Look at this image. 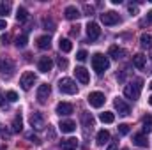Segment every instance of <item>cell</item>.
Returning a JSON list of instances; mask_svg holds the SVG:
<instances>
[{"label":"cell","mask_w":152,"mask_h":150,"mask_svg":"<svg viewBox=\"0 0 152 150\" xmlns=\"http://www.w3.org/2000/svg\"><path fill=\"white\" fill-rule=\"evenodd\" d=\"M142 79L140 78H136L134 81H131V83H127L126 87H124V95L127 97V99H131V101H136L138 97H140V92H142Z\"/></svg>","instance_id":"cell-1"},{"label":"cell","mask_w":152,"mask_h":150,"mask_svg":"<svg viewBox=\"0 0 152 150\" xmlns=\"http://www.w3.org/2000/svg\"><path fill=\"white\" fill-rule=\"evenodd\" d=\"M108 67H110L108 57H104L103 53H96V55L92 57V69H94L97 74H103L104 71H108Z\"/></svg>","instance_id":"cell-2"},{"label":"cell","mask_w":152,"mask_h":150,"mask_svg":"<svg viewBox=\"0 0 152 150\" xmlns=\"http://www.w3.org/2000/svg\"><path fill=\"white\" fill-rule=\"evenodd\" d=\"M58 88H60L62 94H69V95L78 92V87H76V83L71 78H60L58 79Z\"/></svg>","instance_id":"cell-3"},{"label":"cell","mask_w":152,"mask_h":150,"mask_svg":"<svg viewBox=\"0 0 152 150\" xmlns=\"http://www.w3.org/2000/svg\"><path fill=\"white\" fill-rule=\"evenodd\" d=\"M16 71V66L11 58H0V74L4 78H11Z\"/></svg>","instance_id":"cell-4"},{"label":"cell","mask_w":152,"mask_h":150,"mask_svg":"<svg viewBox=\"0 0 152 150\" xmlns=\"http://www.w3.org/2000/svg\"><path fill=\"white\" fill-rule=\"evenodd\" d=\"M30 125L36 129V131H42L46 127V120H44V115L39 111H34L30 115Z\"/></svg>","instance_id":"cell-5"},{"label":"cell","mask_w":152,"mask_h":150,"mask_svg":"<svg viewBox=\"0 0 152 150\" xmlns=\"http://www.w3.org/2000/svg\"><path fill=\"white\" fill-rule=\"evenodd\" d=\"M87 101H88V104H90L92 108H101L106 99H104V94H103V92H92V94H88Z\"/></svg>","instance_id":"cell-6"},{"label":"cell","mask_w":152,"mask_h":150,"mask_svg":"<svg viewBox=\"0 0 152 150\" xmlns=\"http://www.w3.org/2000/svg\"><path fill=\"white\" fill-rule=\"evenodd\" d=\"M34 83H36V74H34V73H30V71L23 73L21 78H20V85H21V88H23V90H30Z\"/></svg>","instance_id":"cell-7"},{"label":"cell","mask_w":152,"mask_h":150,"mask_svg":"<svg viewBox=\"0 0 152 150\" xmlns=\"http://www.w3.org/2000/svg\"><path fill=\"white\" fill-rule=\"evenodd\" d=\"M101 21H103L104 25L112 27V25L120 23V16H118L115 11H108V12H103V14H101Z\"/></svg>","instance_id":"cell-8"},{"label":"cell","mask_w":152,"mask_h":150,"mask_svg":"<svg viewBox=\"0 0 152 150\" xmlns=\"http://www.w3.org/2000/svg\"><path fill=\"white\" fill-rule=\"evenodd\" d=\"M50 94H51V87H50L48 83H42V85L37 88V101L41 103V104H44V103L48 101Z\"/></svg>","instance_id":"cell-9"},{"label":"cell","mask_w":152,"mask_h":150,"mask_svg":"<svg viewBox=\"0 0 152 150\" xmlns=\"http://www.w3.org/2000/svg\"><path fill=\"white\" fill-rule=\"evenodd\" d=\"M113 106H115V110L118 111L120 117H127L129 111H131V110H129V104H127L124 99H120V97H117V99L113 101Z\"/></svg>","instance_id":"cell-10"},{"label":"cell","mask_w":152,"mask_h":150,"mask_svg":"<svg viewBox=\"0 0 152 150\" xmlns=\"http://www.w3.org/2000/svg\"><path fill=\"white\" fill-rule=\"evenodd\" d=\"M87 36H88V39H90V41L99 39V36H101V28H99V25L90 21V23L87 25Z\"/></svg>","instance_id":"cell-11"},{"label":"cell","mask_w":152,"mask_h":150,"mask_svg":"<svg viewBox=\"0 0 152 150\" xmlns=\"http://www.w3.org/2000/svg\"><path fill=\"white\" fill-rule=\"evenodd\" d=\"M53 67V60L50 57H41L39 58V64H37V69L41 73H50Z\"/></svg>","instance_id":"cell-12"},{"label":"cell","mask_w":152,"mask_h":150,"mask_svg":"<svg viewBox=\"0 0 152 150\" xmlns=\"http://www.w3.org/2000/svg\"><path fill=\"white\" fill-rule=\"evenodd\" d=\"M58 129H60L62 133H66V134H71V133L76 131V124L73 122V120H60Z\"/></svg>","instance_id":"cell-13"},{"label":"cell","mask_w":152,"mask_h":150,"mask_svg":"<svg viewBox=\"0 0 152 150\" xmlns=\"http://www.w3.org/2000/svg\"><path fill=\"white\" fill-rule=\"evenodd\" d=\"M73 113V104L71 103H58L57 104V115L60 117H67Z\"/></svg>","instance_id":"cell-14"},{"label":"cell","mask_w":152,"mask_h":150,"mask_svg":"<svg viewBox=\"0 0 152 150\" xmlns=\"http://www.w3.org/2000/svg\"><path fill=\"white\" fill-rule=\"evenodd\" d=\"M75 76H76V79L80 81V83H83V85H87L88 83V71L85 69V67H76L75 69Z\"/></svg>","instance_id":"cell-15"},{"label":"cell","mask_w":152,"mask_h":150,"mask_svg":"<svg viewBox=\"0 0 152 150\" xmlns=\"http://www.w3.org/2000/svg\"><path fill=\"white\" fill-rule=\"evenodd\" d=\"M133 143H134L136 147L145 149V147H149V138H147V134L138 133V134H134V136H133Z\"/></svg>","instance_id":"cell-16"},{"label":"cell","mask_w":152,"mask_h":150,"mask_svg":"<svg viewBox=\"0 0 152 150\" xmlns=\"http://www.w3.org/2000/svg\"><path fill=\"white\" fill-rule=\"evenodd\" d=\"M60 149L62 150H76L78 149V140L76 138H67L60 141Z\"/></svg>","instance_id":"cell-17"},{"label":"cell","mask_w":152,"mask_h":150,"mask_svg":"<svg viewBox=\"0 0 152 150\" xmlns=\"http://www.w3.org/2000/svg\"><path fill=\"white\" fill-rule=\"evenodd\" d=\"M145 60H147V57H145V55L136 53V55L133 57V66H134L136 69H143V67H145Z\"/></svg>","instance_id":"cell-18"},{"label":"cell","mask_w":152,"mask_h":150,"mask_svg":"<svg viewBox=\"0 0 152 150\" xmlns=\"http://www.w3.org/2000/svg\"><path fill=\"white\" fill-rule=\"evenodd\" d=\"M64 14H66V18H67V20H78V18L81 16V14H80V11L76 9L75 5H69V7H66Z\"/></svg>","instance_id":"cell-19"},{"label":"cell","mask_w":152,"mask_h":150,"mask_svg":"<svg viewBox=\"0 0 152 150\" xmlns=\"http://www.w3.org/2000/svg\"><path fill=\"white\" fill-rule=\"evenodd\" d=\"M108 141H110V133L104 131V129L99 131L97 136H96V143H97V145H104V143H108Z\"/></svg>","instance_id":"cell-20"},{"label":"cell","mask_w":152,"mask_h":150,"mask_svg":"<svg viewBox=\"0 0 152 150\" xmlns=\"http://www.w3.org/2000/svg\"><path fill=\"white\" fill-rule=\"evenodd\" d=\"M108 55H110L112 58H115V60H120V58L126 55V51H124L122 48H118V46H112L110 51H108Z\"/></svg>","instance_id":"cell-21"},{"label":"cell","mask_w":152,"mask_h":150,"mask_svg":"<svg viewBox=\"0 0 152 150\" xmlns=\"http://www.w3.org/2000/svg\"><path fill=\"white\" fill-rule=\"evenodd\" d=\"M81 124L85 125V129H92L94 127V117L90 115V113H87V111H83L81 113Z\"/></svg>","instance_id":"cell-22"},{"label":"cell","mask_w":152,"mask_h":150,"mask_svg":"<svg viewBox=\"0 0 152 150\" xmlns=\"http://www.w3.org/2000/svg\"><path fill=\"white\" fill-rule=\"evenodd\" d=\"M50 46H51L50 36H41L37 39V48H41V50H50Z\"/></svg>","instance_id":"cell-23"},{"label":"cell","mask_w":152,"mask_h":150,"mask_svg":"<svg viewBox=\"0 0 152 150\" xmlns=\"http://www.w3.org/2000/svg\"><path fill=\"white\" fill-rule=\"evenodd\" d=\"M55 21H53V18H50V16H44L42 18V28L44 30H48V32H53L55 30Z\"/></svg>","instance_id":"cell-24"},{"label":"cell","mask_w":152,"mask_h":150,"mask_svg":"<svg viewBox=\"0 0 152 150\" xmlns=\"http://www.w3.org/2000/svg\"><path fill=\"white\" fill-rule=\"evenodd\" d=\"M58 48H60V51L69 53V51L73 50V42H71L69 39H60V41H58Z\"/></svg>","instance_id":"cell-25"},{"label":"cell","mask_w":152,"mask_h":150,"mask_svg":"<svg viewBox=\"0 0 152 150\" xmlns=\"http://www.w3.org/2000/svg\"><path fill=\"white\" fill-rule=\"evenodd\" d=\"M140 44H142V48H152V34H142Z\"/></svg>","instance_id":"cell-26"},{"label":"cell","mask_w":152,"mask_h":150,"mask_svg":"<svg viewBox=\"0 0 152 150\" xmlns=\"http://www.w3.org/2000/svg\"><path fill=\"white\" fill-rule=\"evenodd\" d=\"M99 118H101V122L103 124H113L115 122V115L112 111H104L99 115Z\"/></svg>","instance_id":"cell-27"},{"label":"cell","mask_w":152,"mask_h":150,"mask_svg":"<svg viewBox=\"0 0 152 150\" xmlns=\"http://www.w3.org/2000/svg\"><path fill=\"white\" fill-rule=\"evenodd\" d=\"M142 122H143V131L145 133H152V115H145Z\"/></svg>","instance_id":"cell-28"},{"label":"cell","mask_w":152,"mask_h":150,"mask_svg":"<svg viewBox=\"0 0 152 150\" xmlns=\"http://www.w3.org/2000/svg\"><path fill=\"white\" fill-rule=\"evenodd\" d=\"M28 18V11L25 9V7H18V11H16V20L18 21H25Z\"/></svg>","instance_id":"cell-29"},{"label":"cell","mask_w":152,"mask_h":150,"mask_svg":"<svg viewBox=\"0 0 152 150\" xmlns=\"http://www.w3.org/2000/svg\"><path fill=\"white\" fill-rule=\"evenodd\" d=\"M21 125H23V124H21V115H16L14 120H12V131H14V133H20V131H21Z\"/></svg>","instance_id":"cell-30"},{"label":"cell","mask_w":152,"mask_h":150,"mask_svg":"<svg viewBox=\"0 0 152 150\" xmlns=\"http://www.w3.org/2000/svg\"><path fill=\"white\" fill-rule=\"evenodd\" d=\"M27 42H28L27 34H21V36H18V37H16V48H25V46H27Z\"/></svg>","instance_id":"cell-31"},{"label":"cell","mask_w":152,"mask_h":150,"mask_svg":"<svg viewBox=\"0 0 152 150\" xmlns=\"http://www.w3.org/2000/svg\"><path fill=\"white\" fill-rule=\"evenodd\" d=\"M11 12V2H2L0 4V16H7Z\"/></svg>","instance_id":"cell-32"},{"label":"cell","mask_w":152,"mask_h":150,"mask_svg":"<svg viewBox=\"0 0 152 150\" xmlns=\"http://www.w3.org/2000/svg\"><path fill=\"white\" fill-rule=\"evenodd\" d=\"M5 99H7L9 103H16V101H18V94L12 92V90H9V92L5 94Z\"/></svg>","instance_id":"cell-33"},{"label":"cell","mask_w":152,"mask_h":150,"mask_svg":"<svg viewBox=\"0 0 152 150\" xmlns=\"http://www.w3.org/2000/svg\"><path fill=\"white\" fill-rule=\"evenodd\" d=\"M87 57H88V55H87V51H85V50H80V51L76 53V58H78L80 62H85V60H87Z\"/></svg>","instance_id":"cell-34"},{"label":"cell","mask_w":152,"mask_h":150,"mask_svg":"<svg viewBox=\"0 0 152 150\" xmlns=\"http://www.w3.org/2000/svg\"><path fill=\"white\" fill-rule=\"evenodd\" d=\"M118 133H120L122 136H124V134H129V125H127V124H120V125H118Z\"/></svg>","instance_id":"cell-35"},{"label":"cell","mask_w":152,"mask_h":150,"mask_svg":"<svg viewBox=\"0 0 152 150\" xmlns=\"http://www.w3.org/2000/svg\"><path fill=\"white\" fill-rule=\"evenodd\" d=\"M57 64H58V67H60V69H66V67H67V60H66V58H62V57H58V62H57Z\"/></svg>","instance_id":"cell-36"},{"label":"cell","mask_w":152,"mask_h":150,"mask_svg":"<svg viewBox=\"0 0 152 150\" xmlns=\"http://www.w3.org/2000/svg\"><path fill=\"white\" fill-rule=\"evenodd\" d=\"M83 9H85V14H87V16H92V12H94V7H90L88 4H85V5H83Z\"/></svg>","instance_id":"cell-37"},{"label":"cell","mask_w":152,"mask_h":150,"mask_svg":"<svg viewBox=\"0 0 152 150\" xmlns=\"http://www.w3.org/2000/svg\"><path fill=\"white\" fill-rule=\"evenodd\" d=\"M127 9H129V12H131V14H138V5H136V4H129V7H127Z\"/></svg>","instance_id":"cell-38"},{"label":"cell","mask_w":152,"mask_h":150,"mask_svg":"<svg viewBox=\"0 0 152 150\" xmlns=\"http://www.w3.org/2000/svg\"><path fill=\"white\" fill-rule=\"evenodd\" d=\"M28 140H30L32 143H36V145H39V143H41V140H39L37 136H34V134H28Z\"/></svg>","instance_id":"cell-39"},{"label":"cell","mask_w":152,"mask_h":150,"mask_svg":"<svg viewBox=\"0 0 152 150\" xmlns=\"http://www.w3.org/2000/svg\"><path fill=\"white\" fill-rule=\"evenodd\" d=\"M9 41H11V36H9V34H4V36H2V44H4V46L9 44Z\"/></svg>","instance_id":"cell-40"},{"label":"cell","mask_w":152,"mask_h":150,"mask_svg":"<svg viewBox=\"0 0 152 150\" xmlns=\"http://www.w3.org/2000/svg\"><path fill=\"white\" fill-rule=\"evenodd\" d=\"M0 108H2V110H7V108H9V106H7V103L4 101V97H2V94H0Z\"/></svg>","instance_id":"cell-41"},{"label":"cell","mask_w":152,"mask_h":150,"mask_svg":"<svg viewBox=\"0 0 152 150\" xmlns=\"http://www.w3.org/2000/svg\"><path fill=\"white\" fill-rule=\"evenodd\" d=\"M80 34V27L76 25V27H71V36H78Z\"/></svg>","instance_id":"cell-42"},{"label":"cell","mask_w":152,"mask_h":150,"mask_svg":"<svg viewBox=\"0 0 152 150\" xmlns=\"http://www.w3.org/2000/svg\"><path fill=\"white\" fill-rule=\"evenodd\" d=\"M108 150H118V143H112V145H108Z\"/></svg>","instance_id":"cell-43"},{"label":"cell","mask_w":152,"mask_h":150,"mask_svg":"<svg viewBox=\"0 0 152 150\" xmlns=\"http://www.w3.org/2000/svg\"><path fill=\"white\" fill-rule=\"evenodd\" d=\"M147 23H151V25H152V11L147 12Z\"/></svg>","instance_id":"cell-44"},{"label":"cell","mask_w":152,"mask_h":150,"mask_svg":"<svg viewBox=\"0 0 152 150\" xmlns=\"http://www.w3.org/2000/svg\"><path fill=\"white\" fill-rule=\"evenodd\" d=\"M7 27V23H5V20H0V30H4Z\"/></svg>","instance_id":"cell-45"},{"label":"cell","mask_w":152,"mask_h":150,"mask_svg":"<svg viewBox=\"0 0 152 150\" xmlns=\"http://www.w3.org/2000/svg\"><path fill=\"white\" fill-rule=\"evenodd\" d=\"M149 104H151V106H152V95H151V97H149Z\"/></svg>","instance_id":"cell-46"},{"label":"cell","mask_w":152,"mask_h":150,"mask_svg":"<svg viewBox=\"0 0 152 150\" xmlns=\"http://www.w3.org/2000/svg\"><path fill=\"white\" fill-rule=\"evenodd\" d=\"M149 87H151V88H152V81H151V83H149Z\"/></svg>","instance_id":"cell-47"}]
</instances>
